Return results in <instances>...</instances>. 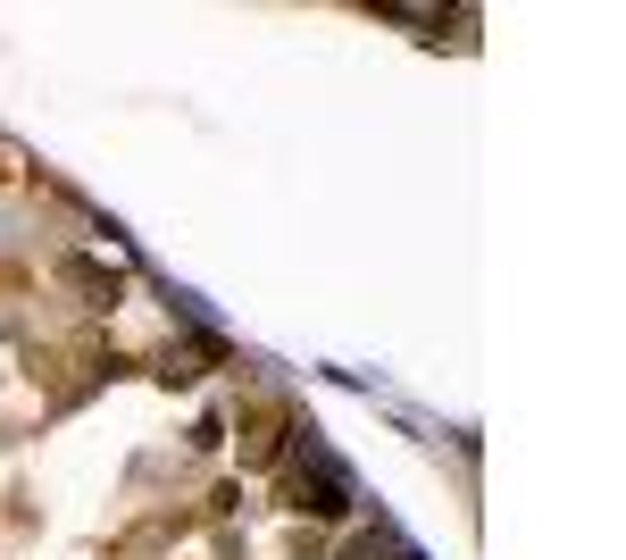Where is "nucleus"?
Returning a JSON list of instances; mask_svg holds the SVG:
<instances>
[{
	"mask_svg": "<svg viewBox=\"0 0 626 560\" xmlns=\"http://www.w3.org/2000/svg\"><path fill=\"white\" fill-rule=\"evenodd\" d=\"M351 560H410V552H401L393 536H368V543H360V552H351Z\"/></svg>",
	"mask_w": 626,
	"mask_h": 560,
	"instance_id": "nucleus-1",
	"label": "nucleus"
}]
</instances>
